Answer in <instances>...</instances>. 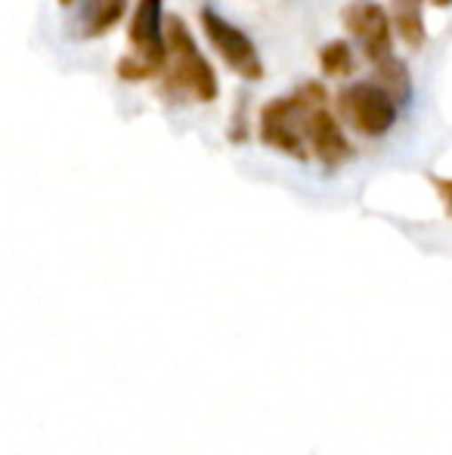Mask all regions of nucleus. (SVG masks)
Segmentation results:
<instances>
[{"label": "nucleus", "instance_id": "obj_1", "mask_svg": "<svg viewBox=\"0 0 452 455\" xmlns=\"http://www.w3.org/2000/svg\"><path fill=\"white\" fill-rule=\"evenodd\" d=\"M164 87H168V93H189L199 102H214L220 96L218 72L205 60L193 31L186 28V22L180 16L168 19V72H164Z\"/></svg>", "mask_w": 452, "mask_h": 455}, {"label": "nucleus", "instance_id": "obj_3", "mask_svg": "<svg viewBox=\"0 0 452 455\" xmlns=\"http://www.w3.org/2000/svg\"><path fill=\"white\" fill-rule=\"evenodd\" d=\"M202 31L211 41V47L220 53L226 68H233L242 81H264V60H260L254 41L242 28H235L229 19L214 12L211 6L202 10Z\"/></svg>", "mask_w": 452, "mask_h": 455}, {"label": "nucleus", "instance_id": "obj_2", "mask_svg": "<svg viewBox=\"0 0 452 455\" xmlns=\"http://www.w3.org/2000/svg\"><path fill=\"white\" fill-rule=\"evenodd\" d=\"M338 112L356 133L378 140L393 131L400 106L378 81H353L338 93Z\"/></svg>", "mask_w": 452, "mask_h": 455}, {"label": "nucleus", "instance_id": "obj_5", "mask_svg": "<svg viewBox=\"0 0 452 455\" xmlns=\"http://www.w3.org/2000/svg\"><path fill=\"white\" fill-rule=\"evenodd\" d=\"M301 100L295 93L282 96V100H270L260 108V143L266 149H276L297 162H307L310 152L304 146V137L297 133V121H301Z\"/></svg>", "mask_w": 452, "mask_h": 455}, {"label": "nucleus", "instance_id": "obj_15", "mask_svg": "<svg viewBox=\"0 0 452 455\" xmlns=\"http://www.w3.org/2000/svg\"><path fill=\"white\" fill-rule=\"evenodd\" d=\"M431 186L437 189V196H440L443 208H447V214L452 217V177H437V174H431Z\"/></svg>", "mask_w": 452, "mask_h": 455}, {"label": "nucleus", "instance_id": "obj_7", "mask_svg": "<svg viewBox=\"0 0 452 455\" xmlns=\"http://www.w3.org/2000/svg\"><path fill=\"white\" fill-rule=\"evenodd\" d=\"M301 127L304 137H307V146L316 158H320L326 168H341L344 162L353 158V143L344 133L341 121L329 112L326 106L320 108H304L301 112Z\"/></svg>", "mask_w": 452, "mask_h": 455}, {"label": "nucleus", "instance_id": "obj_14", "mask_svg": "<svg viewBox=\"0 0 452 455\" xmlns=\"http://www.w3.org/2000/svg\"><path fill=\"white\" fill-rule=\"evenodd\" d=\"M245 100H239V106H235L233 112V127H229V143H248V118H245Z\"/></svg>", "mask_w": 452, "mask_h": 455}, {"label": "nucleus", "instance_id": "obj_10", "mask_svg": "<svg viewBox=\"0 0 452 455\" xmlns=\"http://www.w3.org/2000/svg\"><path fill=\"white\" fill-rule=\"evenodd\" d=\"M378 84L397 100V106L403 108L412 100V78H409V66L397 56H387L385 62H378Z\"/></svg>", "mask_w": 452, "mask_h": 455}, {"label": "nucleus", "instance_id": "obj_13", "mask_svg": "<svg viewBox=\"0 0 452 455\" xmlns=\"http://www.w3.org/2000/svg\"><path fill=\"white\" fill-rule=\"evenodd\" d=\"M295 96L301 100L304 108H320L329 102V91H326V84H320V81H307V84H301L295 91Z\"/></svg>", "mask_w": 452, "mask_h": 455}, {"label": "nucleus", "instance_id": "obj_8", "mask_svg": "<svg viewBox=\"0 0 452 455\" xmlns=\"http://www.w3.org/2000/svg\"><path fill=\"white\" fill-rule=\"evenodd\" d=\"M127 0H78V16L72 22V35L103 37L118 28L127 12Z\"/></svg>", "mask_w": 452, "mask_h": 455}, {"label": "nucleus", "instance_id": "obj_12", "mask_svg": "<svg viewBox=\"0 0 452 455\" xmlns=\"http://www.w3.org/2000/svg\"><path fill=\"white\" fill-rule=\"evenodd\" d=\"M115 72H118L121 81H131V84H139V81H149V78H155V75H158L155 68H152L143 56L133 53V50L121 56L118 66H115Z\"/></svg>", "mask_w": 452, "mask_h": 455}, {"label": "nucleus", "instance_id": "obj_16", "mask_svg": "<svg viewBox=\"0 0 452 455\" xmlns=\"http://www.w3.org/2000/svg\"><path fill=\"white\" fill-rule=\"evenodd\" d=\"M434 6H440V10H447V6H452V0H434Z\"/></svg>", "mask_w": 452, "mask_h": 455}, {"label": "nucleus", "instance_id": "obj_9", "mask_svg": "<svg viewBox=\"0 0 452 455\" xmlns=\"http://www.w3.org/2000/svg\"><path fill=\"white\" fill-rule=\"evenodd\" d=\"M391 19L393 31L406 47L418 50L428 41V31H424V0H391Z\"/></svg>", "mask_w": 452, "mask_h": 455}, {"label": "nucleus", "instance_id": "obj_11", "mask_svg": "<svg viewBox=\"0 0 452 455\" xmlns=\"http://www.w3.org/2000/svg\"><path fill=\"white\" fill-rule=\"evenodd\" d=\"M320 68L329 78H350L356 68L353 47L347 41H329L326 47H320Z\"/></svg>", "mask_w": 452, "mask_h": 455}, {"label": "nucleus", "instance_id": "obj_17", "mask_svg": "<svg viewBox=\"0 0 452 455\" xmlns=\"http://www.w3.org/2000/svg\"><path fill=\"white\" fill-rule=\"evenodd\" d=\"M59 4H62V6H75L78 0H59Z\"/></svg>", "mask_w": 452, "mask_h": 455}, {"label": "nucleus", "instance_id": "obj_4", "mask_svg": "<svg viewBox=\"0 0 452 455\" xmlns=\"http://www.w3.org/2000/svg\"><path fill=\"white\" fill-rule=\"evenodd\" d=\"M341 22L356 37V44L362 47V56L372 66L393 56V19L381 4H375V0H353V4L344 6Z\"/></svg>", "mask_w": 452, "mask_h": 455}, {"label": "nucleus", "instance_id": "obj_6", "mask_svg": "<svg viewBox=\"0 0 452 455\" xmlns=\"http://www.w3.org/2000/svg\"><path fill=\"white\" fill-rule=\"evenodd\" d=\"M131 47L143 56L155 72L168 66V22H164V0H137L131 16Z\"/></svg>", "mask_w": 452, "mask_h": 455}]
</instances>
